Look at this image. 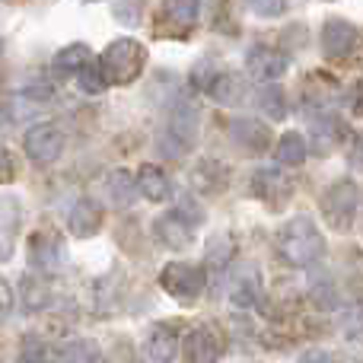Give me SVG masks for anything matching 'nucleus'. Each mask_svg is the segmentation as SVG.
<instances>
[{"label":"nucleus","mask_w":363,"mask_h":363,"mask_svg":"<svg viewBox=\"0 0 363 363\" xmlns=\"http://www.w3.org/2000/svg\"><path fill=\"white\" fill-rule=\"evenodd\" d=\"M277 252L294 268H309L325 255V236L309 217H290L277 230Z\"/></svg>","instance_id":"f257e3e1"},{"label":"nucleus","mask_w":363,"mask_h":363,"mask_svg":"<svg viewBox=\"0 0 363 363\" xmlns=\"http://www.w3.org/2000/svg\"><path fill=\"white\" fill-rule=\"evenodd\" d=\"M147 48L138 38H115L112 45H106V51L99 55V70L106 86H131L140 74L147 70Z\"/></svg>","instance_id":"f03ea898"},{"label":"nucleus","mask_w":363,"mask_h":363,"mask_svg":"<svg viewBox=\"0 0 363 363\" xmlns=\"http://www.w3.org/2000/svg\"><path fill=\"white\" fill-rule=\"evenodd\" d=\"M319 211H322V220H325L332 230L345 233L354 226L357 220V211H360V188L354 179H341L335 185H328L322 191V201H319Z\"/></svg>","instance_id":"7ed1b4c3"},{"label":"nucleus","mask_w":363,"mask_h":363,"mask_svg":"<svg viewBox=\"0 0 363 363\" xmlns=\"http://www.w3.org/2000/svg\"><path fill=\"white\" fill-rule=\"evenodd\" d=\"M160 287L176 303H194L207 287V274L201 264L191 262H169L160 268Z\"/></svg>","instance_id":"20e7f679"},{"label":"nucleus","mask_w":363,"mask_h":363,"mask_svg":"<svg viewBox=\"0 0 363 363\" xmlns=\"http://www.w3.org/2000/svg\"><path fill=\"white\" fill-rule=\"evenodd\" d=\"M194 138H198V106H191L188 99H179L169 112V121H166L160 150H166L169 157H182L185 150H191Z\"/></svg>","instance_id":"39448f33"},{"label":"nucleus","mask_w":363,"mask_h":363,"mask_svg":"<svg viewBox=\"0 0 363 363\" xmlns=\"http://www.w3.org/2000/svg\"><path fill=\"white\" fill-rule=\"evenodd\" d=\"M201 0H163L157 16V32L166 38H188V32L198 26Z\"/></svg>","instance_id":"423d86ee"},{"label":"nucleus","mask_w":363,"mask_h":363,"mask_svg":"<svg viewBox=\"0 0 363 363\" xmlns=\"http://www.w3.org/2000/svg\"><path fill=\"white\" fill-rule=\"evenodd\" d=\"M23 150L35 166L57 163L61 153H64V131L57 125H48V121H45V125L29 128L26 138H23Z\"/></svg>","instance_id":"0eeeda50"},{"label":"nucleus","mask_w":363,"mask_h":363,"mask_svg":"<svg viewBox=\"0 0 363 363\" xmlns=\"http://www.w3.org/2000/svg\"><path fill=\"white\" fill-rule=\"evenodd\" d=\"M179 354L185 363H217L220 354H223V338H220V332L213 325L201 322L182 338Z\"/></svg>","instance_id":"6e6552de"},{"label":"nucleus","mask_w":363,"mask_h":363,"mask_svg":"<svg viewBox=\"0 0 363 363\" xmlns=\"http://www.w3.org/2000/svg\"><path fill=\"white\" fill-rule=\"evenodd\" d=\"M287 67H290V57L284 55L281 48H271V45H255V48H249V55H245V70H249V77L258 83L281 80V77L287 74Z\"/></svg>","instance_id":"1a4fd4ad"},{"label":"nucleus","mask_w":363,"mask_h":363,"mask_svg":"<svg viewBox=\"0 0 363 363\" xmlns=\"http://www.w3.org/2000/svg\"><path fill=\"white\" fill-rule=\"evenodd\" d=\"M357 38H360V32H357V26L354 23H347V19H325V26H322V32H319V45H322V51H325V57H335V61H345V57H351L354 51H357Z\"/></svg>","instance_id":"9d476101"},{"label":"nucleus","mask_w":363,"mask_h":363,"mask_svg":"<svg viewBox=\"0 0 363 363\" xmlns=\"http://www.w3.org/2000/svg\"><path fill=\"white\" fill-rule=\"evenodd\" d=\"M102 223H106V213L96 198H80L67 213V230L77 239H93L102 230Z\"/></svg>","instance_id":"9b49d317"},{"label":"nucleus","mask_w":363,"mask_h":363,"mask_svg":"<svg viewBox=\"0 0 363 363\" xmlns=\"http://www.w3.org/2000/svg\"><path fill=\"white\" fill-rule=\"evenodd\" d=\"M226 131H230L233 144H239L245 153H264L271 147L268 125H264V121H258V118H230Z\"/></svg>","instance_id":"f8f14e48"},{"label":"nucleus","mask_w":363,"mask_h":363,"mask_svg":"<svg viewBox=\"0 0 363 363\" xmlns=\"http://www.w3.org/2000/svg\"><path fill=\"white\" fill-rule=\"evenodd\" d=\"M19 223H23V204L13 194H0V264L13 258Z\"/></svg>","instance_id":"ddd939ff"},{"label":"nucleus","mask_w":363,"mask_h":363,"mask_svg":"<svg viewBox=\"0 0 363 363\" xmlns=\"http://www.w3.org/2000/svg\"><path fill=\"white\" fill-rule=\"evenodd\" d=\"M179 345H182V335L176 322H157L147 335V354L150 360L157 363H172L179 357Z\"/></svg>","instance_id":"4468645a"},{"label":"nucleus","mask_w":363,"mask_h":363,"mask_svg":"<svg viewBox=\"0 0 363 363\" xmlns=\"http://www.w3.org/2000/svg\"><path fill=\"white\" fill-rule=\"evenodd\" d=\"M134 185H138V191L144 194L147 201H153V204H163V201L172 198V179L163 172V166L157 163H144L138 169V176H134Z\"/></svg>","instance_id":"2eb2a0df"},{"label":"nucleus","mask_w":363,"mask_h":363,"mask_svg":"<svg viewBox=\"0 0 363 363\" xmlns=\"http://www.w3.org/2000/svg\"><path fill=\"white\" fill-rule=\"evenodd\" d=\"M153 236H157L166 249L179 252V249H188V242H191V236H194V226H188L176 211H169L153 220Z\"/></svg>","instance_id":"dca6fc26"},{"label":"nucleus","mask_w":363,"mask_h":363,"mask_svg":"<svg viewBox=\"0 0 363 363\" xmlns=\"http://www.w3.org/2000/svg\"><path fill=\"white\" fill-rule=\"evenodd\" d=\"M29 255H32L35 271H42V274L48 277V274H55L57 264H61V242H57V236H51V233H35V236L29 239Z\"/></svg>","instance_id":"f3484780"},{"label":"nucleus","mask_w":363,"mask_h":363,"mask_svg":"<svg viewBox=\"0 0 363 363\" xmlns=\"http://www.w3.org/2000/svg\"><path fill=\"white\" fill-rule=\"evenodd\" d=\"M207 93H211V99L217 102V106H239V102L245 99V80L239 74L223 70V74H217L211 80Z\"/></svg>","instance_id":"a211bd4d"},{"label":"nucleus","mask_w":363,"mask_h":363,"mask_svg":"<svg viewBox=\"0 0 363 363\" xmlns=\"http://www.w3.org/2000/svg\"><path fill=\"white\" fill-rule=\"evenodd\" d=\"M191 182H194L198 191L220 194L226 188V182H230V172H226V166L217 163V160H201V163L194 166V172H191Z\"/></svg>","instance_id":"6ab92c4d"},{"label":"nucleus","mask_w":363,"mask_h":363,"mask_svg":"<svg viewBox=\"0 0 363 363\" xmlns=\"http://www.w3.org/2000/svg\"><path fill=\"white\" fill-rule=\"evenodd\" d=\"M309 157V147H306V138H303L300 131H287L277 138L274 144V160L281 166H287V169H296V166H303Z\"/></svg>","instance_id":"aec40b11"},{"label":"nucleus","mask_w":363,"mask_h":363,"mask_svg":"<svg viewBox=\"0 0 363 363\" xmlns=\"http://www.w3.org/2000/svg\"><path fill=\"white\" fill-rule=\"evenodd\" d=\"M89 61H93V48L83 45V42H74V45H67V48L57 51L55 61H51V70H55L57 80H64V77L77 74V70H80L83 64H89Z\"/></svg>","instance_id":"412c9836"},{"label":"nucleus","mask_w":363,"mask_h":363,"mask_svg":"<svg viewBox=\"0 0 363 363\" xmlns=\"http://www.w3.org/2000/svg\"><path fill=\"white\" fill-rule=\"evenodd\" d=\"M255 108L268 121H284L287 118V93L281 86H274V83H264L255 93Z\"/></svg>","instance_id":"4be33fe9"},{"label":"nucleus","mask_w":363,"mask_h":363,"mask_svg":"<svg viewBox=\"0 0 363 363\" xmlns=\"http://www.w3.org/2000/svg\"><path fill=\"white\" fill-rule=\"evenodd\" d=\"M252 191L262 201H274V198H287L294 188H290V182L277 169H258L255 176H252Z\"/></svg>","instance_id":"5701e85b"},{"label":"nucleus","mask_w":363,"mask_h":363,"mask_svg":"<svg viewBox=\"0 0 363 363\" xmlns=\"http://www.w3.org/2000/svg\"><path fill=\"white\" fill-rule=\"evenodd\" d=\"M55 363H102L99 345L89 338H77L70 345L57 347V360Z\"/></svg>","instance_id":"b1692460"},{"label":"nucleus","mask_w":363,"mask_h":363,"mask_svg":"<svg viewBox=\"0 0 363 363\" xmlns=\"http://www.w3.org/2000/svg\"><path fill=\"white\" fill-rule=\"evenodd\" d=\"M255 300H262V284H258L255 268H249V274H242L236 284H233L230 303L239 309H249V306H255Z\"/></svg>","instance_id":"393cba45"},{"label":"nucleus","mask_w":363,"mask_h":363,"mask_svg":"<svg viewBox=\"0 0 363 363\" xmlns=\"http://www.w3.org/2000/svg\"><path fill=\"white\" fill-rule=\"evenodd\" d=\"M108 194H112L115 207H128L134 198H138V185H134V176L128 169H115L108 176Z\"/></svg>","instance_id":"a878e982"},{"label":"nucleus","mask_w":363,"mask_h":363,"mask_svg":"<svg viewBox=\"0 0 363 363\" xmlns=\"http://www.w3.org/2000/svg\"><path fill=\"white\" fill-rule=\"evenodd\" d=\"M233 255H236V245H233L230 233H217V236L207 242V262H211L213 268H226V264L233 262Z\"/></svg>","instance_id":"bb28decb"},{"label":"nucleus","mask_w":363,"mask_h":363,"mask_svg":"<svg viewBox=\"0 0 363 363\" xmlns=\"http://www.w3.org/2000/svg\"><path fill=\"white\" fill-rule=\"evenodd\" d=\"M57 351L42 338H26L23 351H19V363H55Z\"/></svg>","instance_id":"cd10ccee"},{"label":"nucleus","mask_w":363,"mask_h":363,"mask_svg":"<svg viewBox=\"0 0 363 363\" xmlns=\"http://www.w3.org/2000/svg\"><path fill=\"white\" fill-rule=\"evenodd\" d=\"M77 86L86 96H99L102 89H106V80H102V70H99V64H96V57L77 70Z\"/></svg>","instance_id":"c85d7f7f"},{"label":"nucleus","mask_w":363,"mask_h":363,"mask_svg":"<svg viewBox=\"0 0 363 363\" xmlns=\"http://www.w3.org/2000/svg\"><path fill=\"white\" fill-rule=\"evenodd\" d=\"M23 296H26V309H42L45 303H48V284H45V274H38V277H26L23 281Z\"/></svg>","instance_id":"c756f323"},{"label":"nucleus","mask_w":363,"mask_h":363,"mask_svg":"<svg viewBox=\"0 0 363 363\" xmlns=\"http://www.w3.org/2000/svg\"><path fill=\"white\" fill-rule=\"evenodd\" d=\"M309 296H313V306L322 309V313H332V309H338V290H335V284L328 281V277H322L319 284H313Z\"/></svg>","instance_id":"7c9ffc66"},{"label":"nucleus","mask_w":363,"mask_h":363,"mask_svg":"<svg viewBox=\"0 0 363 363\" xmlns=\"http://www.w3.org/2000/svg\"><path fill=\"white\" fill-rule=\"evenodd\" d=\"M245 4H249V10L255 16H264V19H277L287 13V0H245Z\"/></svg>","instance_id":"2f4dec72"},{"label":"nucleus","mask_w":363,"mask_h":363,"mask_svg":"<svg viewBox=\"0 0 363 363\" xmlns=\"http://www.w3.org/2000/svg\"><path fill=\"white\" fill-rule=\"evenodd\" d=\"M176 213H179L182 220H185L188 226H201V223H204V211H201V204H198V201L191 198V194H185V198L179 201Z\"/></svg>","instance_id":"473e14b6"},{"label":"nucleus","mask_w":363,"mask_h":363,"mask_svg":"<svg viewBox=\"0 0 363 363\" xmlns=\"http://www.w3.org/2000/svg\"><path fill=\"white\" fill-rule=\"evenodd\" d=\"M213 77H217V70H213V64H211V61H201L198 67L191 70V83H194L198 89H207V86H211Z\"/></svg>","instance_id":"72a5a7b5"},{"label":"nucleus","mask_w":363,"mask_h":363,"mask_svg":"<svg viewBox=\"0 0 363 363\" xmlns=\"http://www.w3.org/2000/svg\"><path fill=\"white\" fill-rule=\"evenodd\" d=\"M10 309H13V290H10V284L0 277V319H6Z\"/></svg>","instance_id":"f704fd0d"},{"label":"nucleus","mask_w":363,"mask_h":363,"mask_svg":"<svg viewBox=\"0 0 363 363\" xmlns=\"http://www.w3.org/2000/svg\"><path fill=\"white\" fill-rule=\"evenodd\" d=\"M300 363H335V357H332V351H325V347H313V351L303 354Z\"/></svg>","instance_id":"c9c22d12"},{"label":"nucleus","mask_w":363,"mask_h":363,"mask_svg":"<svg viewBox=\"0 0 363 363\" xmlns=\"http://www.w3.org/2000/svg\"><path fill=\"white\" fill-rule=\"evenodd\" d=\"M13 176H16V172H13V157L4 150V147H0V185L13 182Z\"/></svg>","instance_id":"e433bc0d"},{"label":"nucleus","mask_w":363,"mask_h":363,"mask_svg":"<svg viewBox=\"0 0 363 363\" xmlns=\"http://www.w3.org/2000/svg\"><path fill=\"white\" fill-rule=\"evenodd\" d=\"M13 128V118H10V112H6L4 106H0V134H6Z\"/></svg>","instance_id":"4c0bfd02"},{"label":"nucleus","mask_w":363,"mask_h":363,"mask_svg":"<svg viewBox=\"0 0 363 363\" xmlns=\"http://www.w3.org/2000/svg\"><path fill=\"white\" fill-rule=\"evenodd\" d=\"M0 55H4V42H0Z\"/></svg>","instance_id":"58836bf2"},{"label":"nucleus","mask_w":363,"mask_h":363,"mask_svg":"<svg viewBox=\"0 0 363 363\" xmlns=\"http://www.w3.org/2000/svg\"><path fill=\"white\" fill-rule=\"evenodd\" d=\"M86 4H96V0H86Z\"/></svg>","instance_id":"ea45409f"},{"label":"nucleus","mask_w":363,"mask_h":363,"mask_svg":"<svg viewBox=\"0 0 363 363\" xmlns=\"http://www.w3.org/2000/svg\"><path fill=\"white\" fill-rule=\"evenodd\" d=\"M131 363H138V360H131Z\"/></svg>","instance_id":"a19ab883"}]
</instances>
